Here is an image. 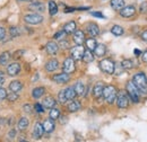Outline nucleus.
Wrapping results in <instances>:
<instances>
[{
  "label": "nucleus",
  "instance_id": "473e14b6",
  "mask_svg": "<svg viewBox=\"0 0 147 142\" xmlns=\"http://www.w3.org/2000/svg\"><path fill=\"white\" fill-rule=\"evenodd\" d=\"M57 13H58V5L55 3V1L50 0L49 1V14L51 16H55Z\"/></svg>",
  "mask_w": 147,
  "mask_h": 142
},
{
  "label": "nucleus",
  "instance_id": "393cba45",
  "mask_svg": "<svg viewBox=\"0 0 147 142\" xmlns=\"http://www.w3.org/2000/svg\"><path fill=\"white\" fill-rule=\"evenodd\" d=\"M74 89H75L77 96H84L85 95V86H84V84L82 81L76 82V85L74 86Z\"/></svg>",
  "mask_w": 147,
  "mask_h": 142
},
{
  "label": "nucleus",
  "instance_id": "864d4df0",
  "mask_svg": "<svg viewBox=\"0 0 147 142\" xmlns=\"http://www.w3.org/2000/svg\"><path fill=\"white\" fill-rule=\"evenodd\" d=\"M75 10H77V8H66L65 9V13H73Z\"/></svg>",
  "mask_w": 147,
  "mask_h": 142
},
{
  "label": "nucleus",
  "instance_id": "6ab92c4d",
  "mask_svg": "<svg viewBox=\"0 0 147 142\" xmlns=\"http://www.w3.org/2000/svg\"><path fill=\"white\" fill-rule=\"evenodd\" d=\"M43 129H44V132L51 133V132L55 130V121L51 120L50 117H49L48 120H45L44 123H43Z\"/></svg>",
  "mask_w": 147,
  "mask_h": 142
},
{
  "label": "nucleus",
  "instance_id": "6e6552de",
  "mask_svg": "<svg viewBox=\"0 0 147 142\" xmlns=\"http://www.w3.org/2000/svg\"><path fill=\"white\" fill-rule=\"evenodd\" d=\"M120 11V16L123 18H130L132 17L135 14H136V7L132 6V5H129V6H125Z\"/></svg>",
  "mask_w": 147,
  "mask_h": 142
},
{
  "label": "nucleus",
  "instance_id": "aec40b11",
  "mask_svg": "<svg viewBox=\"0 0 147 142\" xmlns=\"http://www.w3.org/2000/svg\"><path fill=\"white\" fill-rule=\"evenodd\" d=\"M66 34H74L75 31H76V23L74 20H70L68 21L65 26H63V29H62Z\"/></svg>",
  "mask_w": 147,
  "mask_h": 142
},
{
  "label": "nucleus",
  "instance_id": "f8f14e48",
  "mask_svg": "<svg viewBox=\"0 0 147 142\" xmlns=\"http://www.w3.org/2000/svg\"><path fill=\"white\" fill-rule=\"evenodd\" d=\"M74 42L76 43V45H83V43L85 42V34L83 31L80 29H76L73 36Z\"/></svg>",
  "mask_w": 147,
  "mask_h": 142
},
{
  "label": "nucleus",
  "instance_id": "72a5a7b5",
  "mask_svg": "<svg viewBox=\"0 0 147 142\" xmlns=\"http://www.w3.org/2000/svg\"><path fill=\"white\" fill-rule=\"evenodd\" d=\"M120 66H121L122 69H126V70H130V69H132V68L135 67V66H134V62H132L131 60H129V59L123 60Z\"/></svg>",
  "mask_w": 147,
  "mask_h": 142
},
{
  "label": "nucleus",
  "instance_id": "2eb2a0df",
  "mask_svg": "<svg viewBox=\"0 0 147 142\" xmlns=\"http://www.w3.org/2000/svg\"><path fill=\"white\" fill-rule=\"evenodd\" d=\"M86 28H87V33L92 37H95L100 34V28L95 23H88Z\"/></svg>",
  "mask_w": 147,
  "mask_h": 142
},
{
  "label": "nucleus",
  "instance_id": "a211bd4d",
  "mask_svg": "<svg viewBox=\"0 0 147 142\" xmlns=\"http://www.w3.org/2000/svg\"><path fill=\"white\" fill-rule=\"evenodd\" d=\"M55 104H57V102H55V99L52 97V96H48V97H45L44 99H43V103H42V105L44 108H53L55 106Z\"/></svg>",
  "mask_w": 147,
  "mask_h": 142
},
{
  "label": "nucleus",
  "instance_id": "37998d69",
  "mask_svg": "<svg viewBox=\"0 0 147 142\" xmlns=\"http://www.w3.org/2000/svg\"><path fill=\"white\" fill-rule=\"evenodd\" d=\"M24 53H25V51H24V50H17V51H15V52H14L13 58H14L15 60H17V59H19V58H20Z\"/></svg>",
  "mask_w": 147,
  "mask_h": 142
},
{
  "label": "nucleus",
  "instance_id": "a19ab883",
  "mask_svg": "<svg viewBox=\"0 0 147 142\" xmlns=\"http://www.w3.org/2000/svg\"><path fill=\"white\" fill-rule=\"evenodd\" d=\"M66 35H67V34H66L63 31H60V32H57L55 35H53V38H55V40H62Z\"/></svg>",
  "mask_w": 147,
  "mask_h": 142
},
{
  "label": "nucleus",
  "instance_id": "c85d7f7f",
  "mask_svg": "<svg viewBox=\"0 0 147 142\" xmlns=\"http://www.w3.org/2000/svg\"><path fill=\"white\" fill-rule=\"evenodd\" d=\"M111 33L114 36H121L125 33V29L120 25H113L112 28H111Z\"/></svg>",
  "mask_w": 147,
  "mask_h": 142
},
{
  "label": "nucleus",
  "instance_id": "f704fd0d",
  "mask_svg": "<svg viewBox=\"0 0 147 142\" xmlns=\"http://www.w3.org/2000/svg\"><path fill=\"white\" fill-rule=\"evenodd\" d=\"M49 117L51 119V120H58L59 117H60V111L58 109V108H51V111H50V113H49Z\"/></svg>",
  "mask_w": 147,
  "mask_h": 142
},
{
  "label": "nucleus",
  "instance_id": "39448f33",
  "mask_svg": "<svg viewBox=\"0 0 147 142\" xmlns=\"http://www.w3.org/2000/svg\"><path fill=\"white\" fill-rule=\"evenodd\" d=\"M75 70H76L75 60H74L73 58H67V59L63 61V63H62V71H63L65 73L70 74V73H74Z\"/></svg>",
  "mask_w": 147,
  "mask_h": 142
},
{
  "label": "nucleus",
  "instance_id": "3c124183",
  "mask_svg": "<svg viewBox=\"0 0 147 142\" xmlns=\"http://www.w3.org/2000/svg\"><path fill=\"white\" fill-rule=\"evenodd\" d=\"M15 135H16V131H15L14 129H11V130L9 131V133H8V137H9L10 139H14V138H15Z\"/></svg>",
  "mask_w": 147,
  "mask_h": 142
},
{
  "label": "nucleus",
  "instance_id": "09e8293b",
  "mask_svg": "<svg viewBox=\"0 0 147 142\" xmlns=\"http://www.w3.org/2000/svg\"><path fill=\"white\" fill-rule=\"evenodd\" d=\"M5 37H6V29L3 27H0V41L5 40Z\"/></svg>",
  "mask_w": 147,
  "mask_h": 142
},
{
  "label": "nucleus",
  "instance_id": "423d86ee",
  "mask_svg": "<svg viewBox=\"0 0 147 142\" xmlns=\"http://www.w3.org/2000/svg\"><path fill=\"white\" fill-rule=\"evenodd\" d=\"M117 105L119 108H127L129 106V97L126 92H119L117 95Z\"/></svg>",
  "mask_w": 147,
  "mask_h": 142
},
{
  "label": "nucleus",
  "instance_id": "9d476101",
  "mask_svg": "<svg viewBox=\"0 0 147 142\" xmlns=\"http://www.w3.org/2000/svg\"><path fill=\"white\" fill-rule=\"evenodd\" d=\"M52 80L57 82V84H67L69 80H70V74L68 73H57L52 77Z\"/></svg>",
  "mask_w": 147,
  "mask_h": 142
},
{
  "label": "nucleus",
  "instance_id": "1a4fd4ad",
  "mask_svg": "<svg viewBox=\"0 0 147 142\" xmlns=\"http://www.w3.org/2000/svg\"><path fill=\"white\" fill-rule=\"evenodd\" d=\"M85 52V49L83 48V45H76L71 49V58L74 60H82L83 55Z\"/></svg>",
  "mask_w": 147,
  "mask_h": 142
},
{
  "label": "nucleus",
  "instance_id": "f03ea898",
  "mask_svg": "<svg viewBox=\"0 0 147 142\" xmlns=\"http://www.w3.org/2000/svg\"><path fill=\"white\" fill-rule=\"evenodd\" d=\"M117 95H118V91L117 88L112 85H109L107 87L103 88V94H102V97L107 100L108 104H113L117 99Z\"/></svg>",
  "mask_w": 147,
  "mask_h": 142
},
{
  "label": "nucleus",
  "instance_id": "4468645a",
  "mask_svg": "<svg viewBox=\"0 0 147 142\" xmlns=\"http://www.w3.org/2000/svg\"><path fill=\"white\" fill-rule=\"evenodd\" d=\"M44 133V129H43V124H41L40 122L35 123L34 125V130H33V138L34 139H41L42 135Z\"/></svg>",
  "mask_w": 147,
  "mask_h": 142
},
{
  "label": "nucleus",
  "instance_id": "a18cd8bd",
  "mask_svg": "<svg viewBox=\"0 0 147 142\" xmlns=\"http://www.w3.org/2000/svg\"><path fill=\"white\" fill-rule=\"evenodd\" d=\"M34 109L36 111L37 113H43L44 112V107H43V105H41L40 103H36L34 105Z\"/></svg>",
  "mask_w": 147,
  "mask_h": 142
},
{
  "label": "nucleus",
  "instance_id": "f257e3e1",
  "mask_svg": "<svg viewBox=\"0 0 147 142\" xmlns=\"http://www.w3.org/2000/svg\"><path fill=\"white\" fill-rule=\"evenodd\" d=\"M132 82L138 88L140 95L147 96V78L144 72H137L132 78Z\"/></svg>",
  "mask_w": 147,
  "mask_h": 142
},
{
  "label": "nucleus",
  "instance_id": "9b49d317",
  "mask_svg": "<svg viewBox=\"0 0 147 142\" xmlns=\"http://www.w3.org/2000/svg\"><path fill=\"white\" fill-rule=\"evenodd\" d=\"M19 72H20V64L18 62H13L7 67V73L11 77L17 76Z\"/></svg>",
  "mask_w": 147,
  "mask_h": 142
},
{
  "label": "nucleus",
  "instance_id": "c03bdc74",
  "mask_svg": "<svg viewBox=\"0 0 147 142\" xmlns=\"http://www.w3.org/2000/svg\"><path fill=\"white\" fill-rule=\"evenodd\" d=\"M7 95H8L7 90L5 88H1L0 87V100H3L5 98H7Z\"/></svg>",
  "mask_w": 147,
  "mask_h": 142
},
{
  "label": "nucleus",
  "instance_id": "79ce46f5",
  "mask_svg": "<svg viewBox=\"0 0 147 142\" xmlns=\"http://www.w3.org/2000/svg\"><path fill=\"white\" fill-rule=\"evenodd\" d=\"M60 48H62V49H69V42L68 41H66V40H61L60 42H59V44H58Z\"/></svg>",
  "mask_w": 147,
  "mask_h": 142
},
{
  "label": "nucleus",
  "instance_id": "0eeeda50",
  "mask_svg": "<svg viewBox=\"0 0 147 142\" xmlns=\"http://www.w3.org/2000/svg\"><path fill=\"white\" fill-rule=\"evenodd\" d=\"M24 20L27 24L37 25V24H40V23L43 21V17L41 15H38V14H28V15H25L24 16Z\"/></svg>",
  "mask_w": 147,
  "mask_h": 142
},
{
  "label": "nucleus",
  "instance_id": "a878e982",
  "mask_svg": "<svg viewBox=\"0 0 147 142\" xmlns=\"http://www.w3.org/2000/svg\"><path fill=\"white\" fill-rule=\"evenodd\" d=\"M65 95H66L67 100H74L76 98V96H77L74 87H68V88L65 89Z\"/></svg>",
  "mask_w": 147,
  "mask_h": 142
},
{
  "label": "nucleus",
  "instance_id": "cd10ccee",
  "mask_svg": "<svg viewBox=\"0 0 147 142\" xmlns=\"http://www.w3.org/2000/svg\"><path fill=\"white\" fill-rule=\"evenodd\" d=\"M110 3L114 10H121L125 7V0H111Z\"/></svg>",
  "mask_w": 147,
  "mask_h": 142
},
{
  "label": "nucleus",
  "instance_id": "20e7f679",
  "mask_svg": "<svg viewBox=\"0 0 147 142\" xmlns=\"http://www.w3.org/2000/svg\"><path fill=\"white\" fill-rule=\"evenodd\" d=\"M100 69L103 71L104 73L108 74H113L115 70V64L111 59H104L100 62Z\"/></svg>",
  "mask_w": 147,
  "mask_h": 142
},
{
  "label": "nucleus",
  "instance_id": "b1692460",
  "mask_svg": "<svg viewBox=\"0 0 147 142\" xmlns=\"http://www.w3.org/2000/svg\"><path fill=\"white\" fill-rule=\"evenodd\" d=\"M22 88H23V85L18 80H14L9 84V89H10L11 92H18L22 90Z\"/></svg>",
  "mask_w": 147,
  "mask_h": 142
},
{
  "label": "nucleus",
  "instance_id": "58836bf2",
  "mask_svg": "<svg viewBox=\"0 0 147 142\" xmlns=\"http://www.w3.org/2000/svg\"><path fill=\"white\" fill-rule=\"evenodd\" d=\"M7 99H8L9 102H16V100L18 99L17 92H10V94H8V95H7Z\"/></svg>",
  "mask_w": 147,
  "mask_h": 142
},
{
  "label": "nucleus",
  "instance_id": "4d7b16f0",
  "mask_svg": "<svg viewBox=\"0 0 147 142\" xmlns=\"http://www.w3.org/2000/svg\"><path fill=\"white\" fill-rule=\"evenodd\" d=\"M18 1H33V0H18Z\"/></svg>",
  "mask_w": 147,
  "mask_h": 142
},
{
  "label": "nucleus",
  "instance_id": "dca6fc26",
  "mask_svg": "<svg viewBox=\"0 0 147 142\" xmlns=\"http://www.w3.org/2000/svg\"><path fill=\"white\" fill-rule=\"evenodd\" d=\"M59 68V61L57 59H51L45 64V70L48 72H53Z\"/></svg>",
  "mask_w": 147,
  "mask_h": 142
},
{
  "label": "nucleus",
  "instance_id": "5fc2aeb1",
  "mask_svg": "<svg viewBox=\"0 0 147 142\" xmlns=\"http://www.w3.org/2000/svg\"><path fill=\"white\" fill-rule=\"evenodd\" d=\"M0 81H5V73L0 71Z\"/></svg>",
  "mask_w": 147,
  "mask_h": 142
},
{
  "label": "nucleus",
  "instance_id": "49530a36",
  "mask_svg": "<svg viewBox=\"0 0 147 142\" xmlns=\"http://www.w3.org/2000/svg\"><path fill=\"white\" fill-rule=\"evenodd\" d=\"M23 109H24V112L25 113H32V106L31 105H28V104H26V105H24L23 106Z\"/></svg>",
  "mask_w": 147,
  "mask_h": 142
},
{
  "label": "nucleus",
  "instance_id": "c9c22d12",
  "mask_svg": "<svg viewBox=\"0 0 147 142\" xmlns=\"http://www.w3.org/2000/svg\"><path fill=\"white\" fill-rule=\"evenodd\" d=\"M28 126V120L26 117H22L18 122V129L19 130H25Z\"/></svg>",
  "mask_w": 147,
  "mask_h": 142
},
{
  "label": "nucleus",
  "instance_id": "f3484780",
  "mask_svg": "<svg viewBox=\"0 0 147 142\" xmlns=\"http://www.w3.org/2000/svg\"><path fill=\"white\" fill-rule=\"evenodd\" d=\"M103 88H104V86H103L102 82H98V84H96V85L94 86V88H93V96H94V98L100 99V98L102 97Z\"/></svg>",
  "mask_w": 147,
  "mask_h": 142
},
{
  "label": "nucleus",
  "instance_id": "5701e85b",
  "mask_svg": "<svg viewBox=\"0 0 147 142\" xmlns=\"http://www.w3.org/2000/svg\"><path fill=\"white\" fill-rule=\"evenodd\" d=\"M67 108H68L69 112L75 113V112H77V111H79V109L82 108V104H80V102H78V100H70V103L68 104Z\"/></svg>",
  "mask_w": 147,
  "mask_h": 142
},
{
  "label": "nucleus",
  "instance_id": "4c0bfd02",
  "mask_svg": "<svg viewBox=\"0 0 147 142\" xmlns=\"http://www.w3.org/2000/svg\"><path fill=\"white\" fill-rule=\"evenodd\" d=\"M9 34L11 37H18L20 35V32L17 27H10L9 28Z\"/></svg>",
  "mask_w": 147,
  "mask_h": 142
},
{
  "label": "nucleus",
  "instance_id": "13d9d810",
  "mask_svg": "<svg viewBox=\"0 0 147 142\" xmlns=\"http://www.w3.org/2000/svg\"><path fill=\"white\" fill-rule=\"evenodd\" d=\"M20 142H28V141H25V140H23V141H20Z\"/></svg>",
  "mask_w": 147,
  "mask_h": 142
},
{
  "label": "nucleus",
  "instance_id": "bb28decb",
  "mask_svg": "<svg viewBox=\"0 0 147 142\" xmlns=\"http://www.w3.org/2000/svg\"><path fill=\"white\" fill-rule=\"evenodd\" d=\"M85 44H86V48H87V50H90V51H94L95 50V48H96V45H97V43H96V40L94 38V37H90V38H87V40H85V42H84Z\"/></svg>",
  "mask_w": 147,
  "mask_h": 142
},
{
  "label": "nucleus",
  "instance_id": "ddd939ff",
  "mask_svg": "<svg viewBox=\"0 0 147 142\" xmlns=\"http://www.w3.org/2000/svg\"><path fill=\"white\" fill-rule=\"evenodd\" d=\"M45 50H47V52L50 54V55H55V54H57L58 51H59V45L55 43V41H50V42L47 43Z\"/></svg>",
  "mask_w": 147,
  "mask_h": 142
},
{
  "label": "nucleus",
  "instance_id": "7c9ffc66",
  "mask_svg": "<svg viewBox=\"0 0 147 142\" xmlns=\"http://www.w3.org/2000/svg\"><path fill=\"white\" fill-rule=\"evenodd\" d=\"M45 92V88L44 87H37V88H34L33 91H32V96L34 98H41Z\"/></svg>",
  "mask_w": 147,
  "mask_h": 142
},
{
  "label": "nucleus",
  "instance_id": "4be33fe9",
  "mask_svg": "<svg viewBox=\"0 0 147 142\" xmlns=\"http://www.w3.org/2000/svg\"><path fill=\"white\" fill-rule=\"evenodd\" d=\"M28 8L31 9V10H34V11H37V13H43L44 10H45V7H44V5L42 3V2H32L30 6H28Z\"/></svg>",
  "mask_w": 147,
  "mask_h": 142
},
{
  "label": "nucleus",
  "instance_id": "c756f323",
  "mask_svg": "<svg viewBox=\"0 0 147 142\" xmlns=\"http://www.w3.org/2000/svg\"><path fill=\"white\" fill-rule=\"evenodd\" d=\"M82 60H83L84 62H86V63L93 62V61H94V55H93L92 51H90V50H85V52H84V55H83Z\"/></svg>",
  "mask_w": 147,
  "mask_h": 142
},
{
  "label": "nucleus",
  "instance_id": "ea45409f",
  "mask_svg": "<svg viewBox=\"0 0 147 142\" xmlns=\"http://www.w3.org/2000/svg\"><path fill=\"white\" fill-rule=\"evenodd\" d=\"M139 11L142 14H146L147 13V1H143L139 6Z\"/></svg>",
  "mask_w": 147,
  "mask_h": 142
},
{
  "label": "nucleus",
  "instance_id": "e433bc0d",
  "mask_svg": "<svg viewBox=\"0 0 147 142\" xmlns=\"http://www.w3.org/2000/svg\"><path fill=\"white\" fill-rule=\"evenodd\" d=\"M58 100L60 104H65L67 102V98H66V95H65V89L60 90L59 94H58Z\"/></svg>",
  "mask_w": 147,
  "mask_h": 142
},
{
  "label": "nucleus",
  "instance_id": "603ef678",
  "mask_svg": "<svg viewBox=\"0 0 147 142\" xmlns=\"http://www.w3.org/2000/svg\"><path fill=\"white\" fill-rule=\"evenodd\" d=\"M142 61L144 62V63H147V50L144 52V53H142Z\"/></svg>",
  "mask_w": 147,
  "mask_h": 142
},
{
  "label": "nucleus",
  "instance_id": "6e6d98bb",
  "mask_svg": "<svg viewBox=\"0 0 147 142\" xmlns=\"http://www.w3.org/2000/svg\"><path fill=\"white\" fill-rule=\"evenodd\" d=\"M134 53L136 54V55H137V56H139V55H142V52H140V51H139V50H137V49H136V50H135V51H134Z\"/></svg>",
  "mask_w": 147,
  "mask_h": 142
},
{
  "label": "nucleus",
  "instance_id": "de8ad7c7",
  "mask_svg": "<svg viewBox=\"0 0 147 142\" xmlns=\"http://www.w3.org/2000/svg\"><path fill=\"white\" fill-rule=\"evenodd\" d=\"M91 15H92V16H94V17L105 18V17H104V15H103L102 13H100V11H93V13H91Z\"/></svg>",
  "mask_w": 147,
  "mask_h": 142
},
{
  "label": "nucleus",
  "instance_id": "2f4dec72",
  "mask_svg": "<svg viewBox=\"0 0 147 142\" xmlns=\"http://www.w3.org/2000/svg\"><path fill=\"white\" fill-rule=\"evenodd\" d=\"M10 53L9 52H2V53L0 54V66H5V64H7L8 63V61L10 60Z\"/></svg>",
  "mask_w": 147,
  "mask_h": 142
},
{
  "label": "nucleus",
  "instance_id": "8fccbe9b",
  "mask_svg": "<svg viewBox=\"0 0 147 142\" xmlns=\"http://www.w3.org/2000/svg\"><path fill=\"white\" fill-rule=\"evenodd\" d=\"M140 37H142V40H143L144 42H146L147 43V29H145V31H143V32H142Z\"/></svg>",
  "mask_w": 147,
  "mask_h": 142
},
{
  "label": "nucleus",
  "instance_id": "7ed1b4c3",
  "mask_svg": "<svg viewBox=\"0 0 147 142\" xmlns=\"http://www.w3.org/2000/svg\"><path fill=\"white\" fill-rule=\"evenodd\" d=\"M126 90H127V95L128 97L134 102V103H139L140 100V92L138 88L135 86V84L132 81H128L127 86H126Z\"/></svg>",
  "mask_w": 147,
  "mask_h": 142
},
{
  "label": "nucleus",
  "instance_id": "412c9836",
  "mask_svg": "<svg viewBox=\"0 0 147 142\" xmlns=\"http://www.w3.org/2000/svg\"><path fill=\"white\" fill-rule=\"evenodd\" d=\"M105 53H107V46L104 44H97L95 50H94V54L97 58H102L105 55Z\"/></svg>",
  "mask_w": 147,
  "mask_h": 142
}]
</instances>
